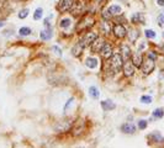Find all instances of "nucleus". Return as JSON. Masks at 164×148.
<instances>
[{
    "label": "nucleus",
    "instance_id": "2eb2a0df",
    "mask_svg": "<svg viewBox=\"0 0 164 148\" xmlns=\"http://www.w3.org/2000/svg\"><path fill=\"white\" fill-rule=\"evenodd\" d=\"M131 22L133 25H145L146 24V17H145V15L141 14V13H136V14L132 15Z\"/></svg>",
    "mask_w": 164,
    "mask_h": 148
},
{
    "label": "nucleus",
    "instance_id": "bb28decb",
    "mask_svg": "<svg viewBox=\"0 0 164 148\" xmlns=\"http://www.w3.org/2000/svg\"><path fill=\"white\" fill-rule=\"evenodd\" d=\"M152 116H153V118H157V120H159V118H162L164 116V110H163L162 107H158V109H156V110L152 112Z\"/></svg>",
    "mask_w": 164,
    "mask_h": 148
},
{
    "label": "nucleus",
    "instance_id": "a211bd4d",
    "mask_svg": "<svg viewBox=\"0 0 164 148\" xmlns=\"http://www.w3.org/2000/svg\"><path fill=\"white\" fill-rule=\"evenodd\" d=\"M130 61L132 62V64L135 65L136 68H139V67L142 65V62H143V56H142V53H139V52L132 53Z\"/></svg>",
    "mask_w": 164,
    "mask_h": 148
},
{
    "label": "nucleus",
    "instance_id": "5701e85b",
    "mask_svg": "<svg viewBox=\"0 0 164 148\" xmlns=\"http://www.w3.org/2000/svg\"><path fill=\"white\" fill-rule=\"evenodd\" d=\"M88 93H89V96L91 97V99H94V100H98L99 99V96H100V91H99V89L96 88V86H90L89 89H88Z\"/></svg>",
    "mask_w": 164,
    "mask_h": 148
},
{
    "label": "nucleus",
    "instance_id": "a878e982",
    "mask_svg": "<svg viewBox=\"0 0 164 148\" xmlns=\"http://www.w3.org/2000/svg\"><path fill=\"white\" fill-rule=\"evenodd\" d=\"M101 17H102V20H106V21H110V20L114 17V15L111 14V11L109 10V7L107 9H104L101 11Z\"/></svg>",
    "mask_w": 164,
    "mask_h": 148
},
{
    "label": "nucleus",
    "instance_id": "dca6fc26",
    "mask_svg": "<svg viewBox=\"0 0 164 148\" xmlns=\"http://www.w3.org/2000/svg\"><path fill=\"white\" fill-rule=\"evenodd\" d=\"M139 37V32H138V30L136 28H133V27H130L127 28V38H128V41L131 43H135L137 39Z\"/></svg>",
    "mask_w": 164,
    "mask_h": 148
},
{
    "label": "nucleus",
    "instance_id": "423d86ee",
    "mask_svg": "<svg viewBox=\"0 0 164 148\" xmlns=\"http://www.w3.org/2000/svg\"><path fill=\"white\" fill-rule=\"evenodd\" d=\"M156 61H153V59H149L148 57L146 59H143V62H142V65L139 67V69L142 71V73L145 74V75H149L153 71H154V68H156Z\"/></svg>",
    "mask_w": 164,
    "mask_h": 148
},
{
    "label": "nucleus",
    "instance_id": "cd10ccee",
    "mask_svg": "<svg viewBox=\"0 0 164 148\" xmlns=\"http://www.w3.org/2000/svg\"><path fill=\"white\" fill-rule=\"evenodd\" d=\"M43 16V9L42 7H37L35 10V14H34V20L35 21H38V20H41Z\"/></svg>",
    "mask_w": 164,
    "mask_h": 148
},
{
    "label": "nucleus",
    "instance_id": "ddd939ff",
    "mask_svg": "<svg viewBox=\"0 0 164 148\" xmlns=\"http://www.w3.org/2000/svg\"><path fill=\"white\" fill-rule=\"evenodd\" d=\"M100 33H102V36H109L112 31V27H111V24L110 21H106V20H104L101 24H100Z\"/></svg>",
    "mask_w": 164,
    "mask_h": 148
},
{
    "label": "nucleus",
    "instance_id": "f704fd0d",
    "mask_svg": "<svg viewBox=\"0 0 164 148\" xmlns=\"http://www.w3.org/2000/svg\"><path fill=\"white\" fill-rule=\"evenodd\" d=\"M52 51H53L58 57H62V49H60L58 46H53V47H52Z\"/></svg>",
    "mask_w": 164,
    "mask_h": 148
},
{
    "label": "nucleus",
    "instance_id": "2f4dec72",
    "mask_svg": "<svg viewBox=\"0 0 164 148\" xmlns=\"http://www.w3.org/2000/svg\"><path fill=\"white\" fill-rule=\"evenodd\" d=\"M145 35H146V37H147V38H151V39L156 38V36H157V33H156L154 31H153V30H151V28L146 30V31H145Z\"/></svg>",
    "mask_w": 164,
    "mask_h": 148
},
{
    "label": "nucleus",
    "instance_id": "f257e3e1",
    "mask_svg": "<svg viewBox=\"0 0 164 148\" xmlns=\"http://www.w3.org/2000/svg\"><path fill=\"white\" fill-rule=\"evenodd\" d=\"M124 58L119 53H114L110 58H109V69L112 74H116L120 71H122V67H124Z\"/></svg>",
    "mask_w": 164,
    "mask_h": 148
},
{
    "label": "nucleus",
    "instance_id": "c85d7f7f",
    "mask_svg": "<svg viewBox=\"0 0 164 148\" xmlns=\"http://www.w3.org/2000/svg\"><path fill=\"white\" fill-rule=\"evenodd\" d=\"M28 14H30V9H28V7H24V9H21V10L19 11L17 16H19V19L24 20V19H26V17L28 16Z\"/></svg>",
    "mask_w": 164,
    "mask_h": 148
},
{
    "label": "nucleus",
    "instance_id": "473e14b6",
    "mask_svg": "<svg viewBox=\"0 0 164 148\" xmlns=\"http://www.w3.org/2000/svg\"><path fill=\"white\" fill-rule=\"evenodd\" d=\"M137 126H138L139 130H146L147 126H148V122H147V120H139L137 122Z\"/></svg>",
    "mask_w": 164,
    "mask_h": 148
},
{
    "label": "nucleus",
    "instance_id": "ea45409f",
    "mask_svg": "<svg viewBox=\"0 0 164 148\" xmlns=\"http://www.w3.org/2000/svg\"><path fill=\"white\" fill-rule=\"evenodd\" d=\"M162 36H163V38H164V32H163V35H162Z\"/></svg>",
    "mask_w": 164,
    "mask_h": 148
},
{
    "label": "nucleus",
    "instance_id": "412c9836",
    "mask_svg": "<svg viewBox=\"0 0 164 148\" xmlns=\"http://www.w3.org/2000/svg\"><path fill=\"white\" fill-rule=\"evenodd\" d=\"M40 37L42 41H49L52 38V27H45V30L41 31Z\"/></svg>",
    "mask_w": 164,
    "mask_h": 148
},
{
    "label": "nucleus",
    "instance_id": "39448f33",
    "mask_svg": "<svg viewBox=\"0 0 164 148\" xmlns=\"http://www.w3.org/2000/svg\"><path fill=\"white\" fill-rule=\"evenodd\" d=\"M85 9H86V4L83 0H75L73 6L70 9V14L73 16H80L85 13Z\"/></svg>",
    "mask_w": 164,
    "mask_h": 148
},
{
    "label": "nucleus",
    "instance_id": "72a5a7b5",
    "mask_svg": "<svg viewBox=\"0 0 164 148\" xmlns=\"http://www.w3.org/2000/svg\"><path fill=\"white\" fill-rule=\"evenodd\" d=\"M157 24L159 27H164V13L159 14L158 17H157Z\"/></svg>",
    "mask_w": 164,
    "mask_h": 148
},
{
    "label": "nucleus",
    "instance_id": "b1692460",
    "mask_svg": "<svg viewBox=\"0 0 164 148\" xmlns=\"http://www.w3.org/2000/svg\"><path fill=\"white\" fill-rule=\"evenodd\" d=\"M70 25H72V20H70L69 17H63V19L59 21V27H60V28H63V30L69 28Z\"/></svg>",
    "mask_w": 164,
    "mask_h": 148
},
{
    "label": "nucleus",
    "instance_id": "20e7f679",
    "mask_svg": "<svg viewBox=\"0 0 164 148\" xmlns=\"http://www.w3.org/2000/svg\"><path fill=\"white\" fill-rule=\"evenodd\" d=\"M99 36H98V33L96 32H93V31H86V32H84V35L80 37V39H79V42L84 46V48H86V47H90L91 46V43H93L95 39L98 38Z\"/></svg>",
    "mask_w": 164,
    "mask_h": 148
},
{
    "label": "nucleus",
    "instance_id": "6e6552de",
    "mask_svg": "<svg viewBox=\"0 0 164 148\" xmlns=\"http://www.w3.org/2000/svg\"><path fill=\"white\" fill-rule=\"evenodd\" d=\"M73 4H74V0H58L57 10L60 14H66V13L70 11Z\"/></svg>",
    "mask_w": 164,
    "mask_h": 148
},
{
    "label": "nucleus",
    "instance_id": "e433bc0d",
    "mask_svg": "<svg viewBox=\"0 0 164 148\" xmlns=\"http://www.w3.org/2000/svg\"><path fill=\"white\" fill-rule=\"evenodd\" d=\"M73 100H74V97H70V99H69V100L67 101V104H66V106H64V112H67V109L69 107V105L72 104V101H73Z\"/></svg>",
    "mask_w": 164,
    "mask_h": 148
},
{
    "label": "nucleus",
    "instance_id": "9d476101",
    "mask_svg": "<svg viewBox=\"0 0 164 148\" xmlns=\"http://www.w3.org/2000/svg\"><path fill=\"white\" fill-rule=\"evenodd\" d=\"M99 53L101 54V57H102V58L109 59L112 54H114V48H112L111 43L105 42L104 45H102V47H101V49H100V52H99Z\"/></svg>",
    "mask_w": 164,
    "mask_h": 148
},
{
    "label": "nucleus",
    "instance_id": "f3484780",
    "mask_svg": "<svg viewBox=\"0 0 164 148\" xmlns=\"http://www.w3.org/2000/svg\"><path fill=\"white\" fill-rule=\"evenodd\" d=\"M105 43V39L104 38H100V37H98L95 41L91 43V46H90V49H91V52L93 53H98V52H100V49H101V47H102V45Z\"/></svg>",
    "mask_w": 164,
    "mask_h": 148
},
{
    "label": "nucleus",
    "instance_id": "0eeeda50",
    "mask_svg": "<svg viewBox=\"0 0 164 148\" xmlns=\"http://www.w3.org/2000/svg\"><path fill=\"white\" fill-rule=\"evenodd\" d=\"M112 33H114V36L119 39L121 38H125L127 36V28L122 25V24H115L114 26H112Z\"/></svg>",
    "mask_w": 164,
    "mask_h": 148
},
{
    "label": "nucleus",
    "instance_id": "4c0bfd02",
    "mask_svg": "<svg viewBox=\"0 0 164 148\" xmlns=\"http://www.w3.org/2000/svg\"><path fill=\"white\" fill-rule=\"evenodd\" d=\"M157 4L159 6H164V0H157Z\"/></svg>",
    "mask_w": 164,
    "mask_h": 148
},
{
    "label": "nucleus",
    "instance_id": "1a4fd4ad",
    "mask_svg": "<svg viewBox=\"0 0 164 148\" xmlns=\"http://www.w3.org/2000/svg\"><path fill=\"white\" fill-rule=\"evenodd\" d=\"M119 49H120V54L122 56V58H124V61H130L131 56H132L131 47L127 43H120Z\"/></svg>",
    "mask_w": 164,
    "mask_h": 148
},
{
    "label": "nucleus",
    "instance_id": "7ed1b4c3",
    "mask_svg": "<svg viewBox=\"0 0 164 148\" xmlns=\"http://www.w3.org/2000/svg\"><path fill=\"white\" fill-rule=\"evenodd\" d=\"M95 24V20L93 16L85 15L80 19V21L77 24V32H86L90 27H93Z\"/></svg>",
    "mask_w": 164,
    "mask_h": 148
},
{
    "label": "nucleus",
    "instance_id": "c9c22d12",
    "mask_svg": "<svg viewBox=\"0 0 164 148\" xmlns=\"http://www.w3.org/2000/svg\"><path fill=\"white\" fill-rule=\"evenodd\" d=\"M147 57H148L149 59H153V61H157V54H156V52H148Z\"/></svg>",
    "mask_w": 164,
    "mask_h": 148
},
{
    "label": "nucleus",
    "instance_id": "f8f14e48",
    "mask_svg": "<svg viewBox=\"0 0 164 148\" xmlns=\"http://www.w3.org/2000/svg\"><path fill=\"white\" fill-rule=\"evenodd\" d=\"M120 130H121L122 133H125V135H133L136 132V126L133 123H131V122H125L124 125H121Z\"/></svg>",
    "mask_w": 164,
    "mask_h": 148
},
{
    "label": "nucleus",
    "instance_id": "9b49d317",
    "mask_svg": "<svg viewBox=\"0 0 164 148\" xmlns=\"http://www.w3.org/2000/svg\"><path fill=\"white\" fill-rule=\"evenodd\" d=\"M135 65L132 64L131 61H125L124 63V67H122V72H124V75L126 78H131L133 77V74H135Z\"/></svg>",
    "mask_w": 164,
    "mask_h": 148
},
{
    "label": "nucleus",
    "instance_id": "aec40b11",
    "mask_svg": "<svg viewBox=\"0 0 164 148\" xmlns=\"http://www.w3.org/2000/svg\"><path fill=\"white\" fill-rule=\"evenodd\" d=\"M85 65L89 69H96L99 67V59L95 57H88L85 59Z\"/></svg>",
    "mask_w": 164,
    "mask_h": 148
},
{
    "label": "nucleus",
    "instance_id": "393cba45",
    "mask_svg": "<svg viewBox=\"0 0 164 148\" xmlns=\"http://www.w3.org/2000/svg\"><path fill=\"white\" fill-rule=\"evenodd\" d=\"M109 10H110L111 14L114 15V16H117L119 14H121V13H122V9H121V6H120V5H117V4H112V5H110V6H109Z\"/></svg>",
    "mask_w": 164,
    "mask_h": 148
},
{
    "label": "nucleus",
    "instance_id": "f03ea898",
    "mask_svg": "<svg viewBox=\"0 0 164 148\" xmlns=\"http://www.w3.org/2000/svg\"><path fill=\"white\" fill-rule=\"evenodd\" d=\"M74 118L73 117H66L63 120L60 121H57L54 125H53V130L56 132H60V133H64V132H68L69 130H72V127L74 126Z\"/></svg>",
    "mask_w": 164,
    "mask_h": 148
},
{
    "label": "nucleus",
    "instance_id": "4be33fe9",
    "mask_svg": "<svg viewBox=\"0 0 164 148\" xmlns=\"http://www.w3.org/2000/svg\"><path fill=\"white\" fill-rule=\"evenodd\" d=\"M83 49H84V46L78 41V42L73 46V48H72V54H73L74 57H79L81 53H83Z\"/></svg>",
    "mask_w": 164,
    "mask_h": 148
},
{
    "label": "nucleus",
    "instance_id": "c756f323",
    "mask_svg": "<svg viewBox=\"0 0 164 148\" xmlns=\"http://www.w3.org/2000/svg\"><path fill=\"white\" fill-rule=\"evenodd\" d=\"M31 28L27 27V26H24L19 30V35H21V36H28V35H31Z\"/></svg>",
    "mask_w": 164,
    "mask_h": 148
},
{
    "label": "nucleus",
    "instance_id": "58836bf2",
    "mask_svg": "<svg viewBox=\"0 0 164 148\" xmlns=\"http://www.w3.org/2000/svg\"><path fill=\"white\" fill-rule=\"evenodd\" d=\"M4 25H5V22H4V21H0V28H1Z\"/></svg>",
    "mask_w": 164,
    "mask_h": 148
},
{
    "label": "nucleus",
    "instance_id": "7c9ffc66",
    "mask_svg": "<svg viewBox=\"0 0 164 148\" xmlns=\"http://www.w3.org/2000/svg\"><path fill=\"white\" fill-rule=\"evenodd\" d=\"M139 100H141V103H142V104H151L153 99H152V96H151V95H143V96H141Z\"/></svg>",
    "mask_w": 164,
    "mask_h": 148
},
{
    "label": "nucleus",
    "instance_id": "4468645a",
    "mask_svg": "<svg viewBox=\"0 0 164 148\" xmlns=\"http://www.w3.org/2000/svg\"><path fill=\"white\" fill-rule=\"evenodd\" d=\"M148 140L149 143H164V137L158 131H154L151 135H148Z\"/></svg>",
    "mask_w": 164,
    "mask_h": 148
},
{
    "label": "nucleus",
    "instance_id": "6ab92c4d",
    "mask_svg": "<svg viewBox=\"0 0 164 148\" xmlns=\"http://www.w3.org/2000/svg\"><path fill=\"white\" fill-rule=\"evenodd\" d=\"M100 104H101V109L105 112L112 111V110H115V109H116V104L112 103V100H104V101H101Z\"/></svg>",
    "mask_w": 164,
    "mask_h": 148
}]
</instances>
